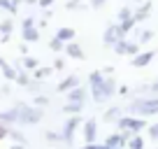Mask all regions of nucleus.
<instances>
[{
	"instance_id": "f257e3e1",
	"label": "nucleus",
	"mask_w": 158,
	"mask_h": 149,
	"mask_svg": "<svg viewBox=\"0 0 158 149\" xmlns=\"http://www.w3.org/2000/svg\"><path fill=\"white\" fill-rule=\"evenodd\" d=\"M89 91L95 105H105L116 96V82L112 77H105L102 70H93L89 74Z\"/></svg>"
},
{
	"instance_id": "f03ea898",
	"label": "nucleus",
	"mask_w": 158,
	"mask_h": 149,
	"mask_svg": "<svg viewBox=\"0 0 158 149\" xmlns=\"http://www.w3.org/2000/svg\"><path fill=\"white\" fill-rule=\"evenodd\" d=\"M128 112H133L135 117H158V96H153V98H144V96H137L135 100H130Z\"/></svg>"
},
{
	"instance_id": "7ed1b4c3",
	"label": "nucleus",
	"mask_w": 158,
	"mask_h": 149,
	"mask_svg": "<svg viewBox=\"0 0 158 149\" xmlns=\"http://www.w3.org/2000/svg\"><path fill=\"white\" fill-rule=\"evenodd\" d=\"M16 112H19V124L23 126H37L44 117V109L37 105H26V103H16Z\"/></svg>"
},
{
	"instance_id": "20e7f679",
	"label": "nucleus",
	"mask_w": 158,
	"mask_h": 149,
	"mask_svg": "<svg viewBox=\"0 0 158 149\" xmlns=\"http://www.w3.org/2000/svg\"><path fill=\"white\" fill-rule=\"evenodd\" d=\"M147 119L144 117H130V114H123L121 119L116 121V128L118 130H126V133L135 135V133H142V130H147Z\"/></svg>"
},
{
	"instance_id": "39448f33",
	"label": "nucleus",
	"mask_w": 158,
	"mask_h": 149,
	"mask_svg": "<svg viewBox=\"0 0 158 149\" xmlns=\"http://www.w3.org/2000/svg\"><path fill=\"white\" fill-rule=\"evenodd\" d=\"M126 37H128V33L121 28V23H112V26H107V28H105L102 42H105V47H114L116 42L126 40Z\"/></svg>"
},
{
	"instance_id": "423d86ee",
	"label": "nucleus",
	"mask_w": 158,
	"mask_h": 149,
	"mask_svg": "<svg viewBox=\"0 0 158 149\" xmlns=\"http://www.w3.org/2000/svg\"><path fill=\"white\" fill-rule=\"evenodd\" d=\"M81 126V119H79L77 114L74 117H68V121L63 124V130H60V138H63V142L65 144H72V140H74V130Z\"/></svg>"
},
{
	"instance_id": "0eeeda50",
	"label": "nucleus",
	"mask_w": 158,
	"mask_h": 149,
	"mask_svg": "<svg viewBox=\"0 0 158 149\" xmlns=\"http://www.w3.org/2000/svg\"><path fill=\"white\" fill-rule=\"evenodd\" d=\"M139 42H130L128 37H126V40H121V42H116V45L112 47L114 51H116L118 56H137L139 54Z\"/></svg>"
},
{
	"instance_id": "6e6552de",
	"label": "nucleus",
	"mask_w": 158,
	"mask_h": 149,
	"mask_svg": "<svg viewBox=\"0 0 158 149\" xmlns=\"http://www.w3.org/2000/svg\"><path fill=\"white\" fill-rule=\"evenodd\" d=\"M81 130H84V142L86 144H93V142H98V119L95 117H91V119H86L84 121V126H81Z\"/></svg>"
},
{
	"instance_id": "1a4fd4ad",
	"label": "nucleus",
	"mask_w": 158,
	"mask_h": 149,
	"mask_svg": "<svg viewBox=\"0 0 158 149\" xmlns=\"http://www.w3.org/2000/svg\"><path fill=\"white\" fill-rule=\"evenodd\" d=\"M89 98H91V91L84 89L81 84L74 86L72 91H68V93H65V100H68V103H84V105H86V100H89Z\"/></svg>"
},
{
	"instance_id": "9d476101",
	"label": "nucleus",
	"mask_w": 158,
	"mask_h": 149,
	"mask_svg": "<svg viewBox=\"0 0 158 149\" xmlns=\"http://www.w3.org/2000/svg\"><path fill=\"white\" fill-rule=\"evenodd\" d=\"M153 58H156V51H153V49L139 51L137 56H133V58H130V65H133V68H147V65L151 63Z\"/></svg>"
},
{
	"instance_id": "9b49d317",
	"label": "nucleus",
	"mask_w": 158,
	"mask_h": 149,
	"mask_svg": "<svg viewBox=\"0 0 158 149\" xmlns=\"http://www.w3.org/2000/svg\"><path fill=\"white\" fill-rule=\"evenodd\" d=\"M79 84H81V77H79V74H68V77H63V79L58 82L56 89H58L60 93H68V91H72L74 86H79Z\"/></svg>"
},
{
	"instance_id": "f8f14e48",
	"label": "nucleus",
	"mask_w": 158,
	"mask_h": 149,
	"mask_svg": "<svg viewBox=\"0 0 158 149\" xmlns=\"http://www.w3.org/2000/svg\"><path fill=\"white\" fill-rule=\"evenodd\" d=\"M130 140V133H126V130H118V133H112L107 140H105V144L107 147H126Z\"/></svg>"
},
{
	"instance_id": "ddd939ff",
	"label": "nucleus",
	"mask_w": 158,
	"mask_h": 149,
	"mask_svg": "<svg viewBox=\"0 0 158 149\" xmlns=\"http://www.w3.org/2000/svg\"><path fill=\"white\" fill-rule=\"evenodd\" d=\"M65 56H70V58H74V61H84V58H86L81 45H79V42H74V40L65 45Z\"/></svg>"
},
{
	"instance_id": "4468645a",
	"label": "nucleus",
	"mask_w": 158,
	"mask_h": 149,
	"mask_svg": "<svg viewBox=\"0 0 158 149\" xmlns=\"http://www.w3.org/2000/svg\"><path fill=\"white\" fill-rule=\"evenodd\" d=\"M123 114H126V109L118 107V105H114V107H109L107 112L102 114V121H105V124H116V121L121 119Z\"/></svg>"
},
{
	"instance_id": "2eb2a0df",
	"label": "nucleus",
	"mask_w": 158,
	"mask_h": 149,
	"mask_svg": "<svg viewBox=\"0 0 158 149\" xmlns=\"http://www.w3.org/2000/svg\"><path fill=\"white\" fill-rule=\"evenodd\" d=\"M0 72H2V77H5L7 82H16V74H19V70L14 68V65H10L2 56H0Z\"/></svg>"
},
{
	"instance_id": "dca6fc26",
	"label": "nucleus",
	"mask_w": 158,
	"mask_h": 149,
	"mask_svg": "<svg viewBox=\"0 0 158 149\" xmlns=\"http://www.w3.org/2000/svg\"><path fill=\"white\" fill-rule=\"evenodd\" d=\"M56 37H58L60 42H65V45H68V42H72L74 37H77V30H74L72 26H60V28L56 30Z\"/></svg>"
},
{
	"instance_id": "f3484780",
	"label": "nucleus",
	"mask_w": 158,
	"mask_h": 149,
	"mask_svg": "<svg viewBox=\"0 0 158 149\" xmlns=\"http://www.w3.org/2000/svg\"><path fill=\"white\" fill-rule=\"evenodd\" d=\"M0 124H7V126L19 124V112H16V107H12V109H2V112H0Z\"/></svg>"
},
{
	"instance_id": "a211bd4d",
	"label": "nucleus",
	"mask_w": 158,
	"mask_h": 149,
	"mask_svg": "<svg viewBox=\"0 0 158 149\" xmlns=\"http://www.w3.org/2000/svg\"><path fill=\"white\" fill-rule=\"evenodd\" d=\"M21 37H23V42H28V45H35V42H40V28L37 26L21 28Z\"/></svg>"
},
{
	"instance_id": "6ab92c4d",
	"label": "nucleus",
	"mask_w": 158,
	"mask_h": 149,
	"mask_svg": "<svg viewBox=\"0 0 158 149\" xmlns=\"http://www.w3.org/2000/svg\"><path fill=\"white\" fill-rule=\"evenodd\" d=\"M149 14H151V2H142L137 10H133V16L137 19V23H142L144 19H149Z\"/></svg>"
},
{
	"instance_id": "aec40b11",
	"label": "nucleus",
	"mask_w": 158,
	"mask_h": 149,
	"mask_svg": "<svg viewBox=\"0 0 158 149\" xmlns=\"http://www.w3.org/2000/svg\"><path fill=\"white\" fill-rule=\"evenodd\" d=\"M51 72H54V65H40V68L33 70V79L44 82L47 77H51Z\"/></svg>"
},
{
	"instance_id": "412c9836",
	"label": "nucleus",
	"mask_w": 158,
	"mask_h": 149,
	"mask_svg": "<svg viewBox=\"0 0 158 149\" xmlns=\"http://www.w3.org/2000/svg\"><path fill=\"white\" fill-rule=\"evenodd\" d=\"M81 109H84V103H68V100H65V105H63V109H60V112L74 117V114H79Z\"/></svg>"
},
{
	"instance_id": "4be33fe9",
	"label": "nucleus",
	"mask_w": 158,
	"mask_h": 149,
	"mask_svg": "<svg viewBox=\"0 0 158 149\" xmlns=\"http://www.w3.org/2000/svg\"><path fill=\"white\" fill-rule=\"evenodd\" d=\"M128 149H144V138L139 133H135V135H130V140H128V144H126Z\"/></svg>"
},
{
	"instance_id": "5701e85b",
	"label": "nucleus",
	"mask_w": 158,
	"mask_h": 149,
	"mask_svg": "<svg viewBox=\"0 0 158 149\" xmlns=\"http://www.w3.org/2000/svg\"><path fill=\"white\" fill-rule=\"evenodd\" d=\"M21 65H23V70H30L33 72L35 68H40V63H37V58H33V56H21Z\"/></svg>"
},
{
	"instance_id": "b1692460",
	"label": "nucleus",
	"mask_w": 158,
	"mask_h": 149,
	"mask_svg": "<svg viewBox=\"0 0 158 149\" xmlns=\"http://www.w3.org/2000/svg\"><path fill=\"white\" fill-rule=\"evenodd\" d=\"M10 140H12V142H16V144H26V147H28V138H26L21 130L10 128Z\"/></svg>"
},
{
	"instance_id": "393cba45",
	"label": "nucleus",
	"mask_w": 158,
	"mask_h": 149,
	"mask_svg": "<svg viewBox=\"0 0 158 149\" xmlns=\"http://www.w3.org/2000/svg\"><path fill=\"white\" fill-rule=\"evenodd\" d=\"M30 82H33V74H28V70H21V72L16 74V84L19 86H28Z\"/></svg>"
},
{
	"instance_id": "a878e982",
	"label": "nucleus",
	"mask_w": 158,
	"mask_h": 149,
	"mask_svg": "<svg viewBox=\"0 0 158 149\" xmlns=\"http://www.w3.org/2000/svg\"><path fill=\"white\" fill-rule=\"evenodd\" d=\"M130 16H133V10H130L128 5H126V7H121V10L116 12V19H118L116 23H123V21H128Z\"/></svg>"
},
{
	"instance_id": "bb28decb",
	"label": "nucleus",
	"mask_w": 158,
	"mask_h": 149,
	"mask_svg": "<svg viewBox=\"0 0 158 149\" xmlns=\"http://www.w3.org/2000/svg\"><path fill=\"white\" fill-rule=\"evenodd\" d=\"M49 49H51V51H56V54H60V51H65V42H60L58 37L54 35V37L49 40Z\"/></svg>"
},
{
	"instance_id": "cd10ccee",
	"label": "nucleus",
	"mask_w": 158,
	"mask_h": 149,
	"mask_svg": "<svg viewBox=\"0 0 158 149\" xmlns=\"http://www.w3.org/2000/svg\"><path fill=\"white\" fill-rule=\"evenodd\" d=\"M12 30H14V21L12 19L0 21V35H12Z\"/></svg>"
},
{
	"instance_id": "c85d7f7f",
	"label": "nucleus",
	"mask_w": 158,
	"mask_h": 149,
	"mask_svg": "<svg viewBox=\"0 0 158 149\" xmlns=\"http://www.w3.org/2000/svg\"><path fill=\"white\" fill-rule=\"evenodd\" d=\"M151 40H153V30H139V35H137L139 45H147V42H151Z\"/></svg>"
},
{
	"instance_id": "c756f323",
	"label": "nucleus",
	"mask_w": 158,
	"mask_h": 149,
	"mask_svg": "<svg viewBox=\"0 0 158 149\" xmlns=\"http://www.w3.org/2000/svg\"><path fill=\"white\" fill-rule=\"evenodd\" d=\"M49 103H51V100H49V96H40V93H37V96L33 98V105H37V107H42V109H44Z\"/></svg>"
},
{
	"instance_id": "7c9ffc66",
	"label": "nucleus",
	"mask_w": 158,
	"mask_h": 149,
	"mask_svg": "<svg viewBox=\"0 0 158 149\" xmlns=\"http://www.w3.org/2000/svg\"><path fill=\"white\" fill-rule=\"evenodd\" d=\"M147 135L153 140V142H158V121H153L151 126H147Z\"/></svg>"
},
{
	"instance_id": "2f4dec72",
	"label": "nucleus",
	"mask_w": 158,
	"mask_h": 149,
	"mask_svg": "<svg viewBox=\"0 0 158 149\" xmlns=\"http://www.w3.org/2000/svg\"><path fill=\"white\" fill-rule=\"evenodd\" d=\"M135 26H137V19H135V16H130L128 21H123V23H121V28H123L126 33H130V30H135Z\"/></svg>"
},
{
	"instance_id": "473e14b6",
	"label": "nucleus",
	"mask_w": 158,
	"mask_h": 149,
	"mask_svg": "<svg viewBox=\"0 0 158 149\" xmlns=\"http://www.w3.org/2000/svg\"><path fill=\"white\" fill-rule=\"evenodd\" d=\"M44 138L49 140V142H63V138H60V133H51V130H47Z\"/></svg>"
},
{
	"instance_id": "72a5a7b5",
	"label": "nucleus",
	"mask_w": 158,
	"mask_h": 149,
	"mask_svg": "<svg viewBox=\"0 0 158 149\" xmlns=\"http://www.w3.org/2000/svg\"><path fill=\"white\" fill-rule=\"evenodd\" d=\"M65 10H81V0H68Z\"/></svg>"
},
{
	"instance_id": "f704fd0d",
	"label": "nucleus",
	"mask_w": 158,
	"mask_h": 149,
	"mask_svg": "<svg viewBox=\"0 0 158 149\" xmlns=\"http://www.w3.org/2000/svg\"><path fill=\"white\" fill-rule=\"evenodd\" d=\"M10 128H12V126L0 124V140H7V138H10Z\"/></svg>"
},
{
	"instance_id": "c9c22d12",
	"label": "nucleus",
	"mask_w": 158,
	"mask_h": 149,
	"mask_svg": "<svg viewBox=\"0 0 158 149\" xmlns=\"http://www.w3.org/2000/svg\"><path fill=\"white\" fill-rule=\"evenodd\" d=\"M105 2H107V0H89V7H91V10H100Z\"/></svg>"
},
{
	"instance_id": "e433bc0d",
	"label": "nucleus",
	"mask_w": 158,
	"mask_h": 149,
	"mask_svg": "<svg viewBox=\"0 0 158 149\" xmlns=\"http://www.w3.org/2000/svg\"><path fill=\"white\" fill-rule=\"evenodd\" d=\"M30 26H35V16H26L21 21V28H30Z\"/></svg>"
},
{
	"instance_id": "4c0bfd02",
	"label": "nucleus",
	"mask_w": 158,
	"mask_h": 149,
	"mask_svg": "<svg viewBox=\"0 0 158 149\" xmlns=\"http://www.w3.org/2000/svg\"><path fill=\"white\" fill-rule=\"evenodd\" d=\"M54 70H65V61L60 58V56H56V61H54Z\"/></svg>"
},
{
	"instance_id": "58836bf2",
	"label": "nucleus",
	"mask_w": 158,
	"mask_h": 149,
	"mask_svg": "<svg viewBox=\"0 0 158 149\" xmlns=\"http://www.w3.org/2000/svg\"><path fill=\"white\" fill-rule=\"evenodd\" d=\"M116 93H118V96H123V98H126V96H130V89H128L126 84H121V86L116 89Z\"/></svg>"
},
{
	"instance_id": "ea45409f",
	"label": "nucleus",
	"mask_w": 158,
	"mask_h": 149,
	"mask_svg": "<svg viewBox=\"0 0 158 149\" xmlns=\"http://www.w3.org/2000/svg\"><path fill=\"white\" fill-rule=\"evenodd\" d=\"M54 2H56V0H37V5L42 7V10H47V7H51V5H54Z\"/></svg>"
},
{
	"instance_id": "a19ab883",
	"label": "nucleus",
	"mask_w": 158,
	"mask_h": 149,
	"mask_svg": "<svg viewBox=\"0 0 158 149\" xmlns=\"http://www.w3.org/2000/svg\"><path fill=\"white\" fill-rule=\"evenodd\" d=\"M19 51H21V54H28V42H21V45H19Z\"/></svg>"
},
{
	"instance_id": "79ce46f5",
	"label": "nucleus",
	"mask_w": 158,
	"mask_h": 149,
	"mask_svg": "<svg viewBox=\"0 0 158 149\" xmlns=\"http://www.w3.org/2000/svg\"><path fill=\"white\" fill-rule=\"evenodd\" d=\"M10 37H12V35H0V42H2V45H7V42H10Z\"/></svg>"
},
{
	"instance_id": "37998d69",
	"label": "nucleus",
	"mask_w": 158,
	"mask_h": 149,
	"mask_svg": "<svg viewBox=\"0 0 158 149\" xmlns=\"http://www.w3.org/2000/svg\"><path fill=\"white\" fill-rule=\"evenodd\" d=\"M10 149H28V147H26V144H16V142H14V144H12Z\"/></svg>"
},
{
	"instance_id": "c03bdc74",
	"label": "nucleus",
	"mask_w": 158,
	"mask_h": 149,
	"mask_svg": "<svg viewBox=\"0 0 158 149\" xmlns=\"http://www.w3.org/2000/svg\"><path fill=\"white\" fill-rule=\"evenodd\" d=\"M151 91H153V93H158V79L151 82Z\"/></svg>"
},
{
	"instance_id": "a18cd8bd",
	"label": "nucleus",
	"mask_w": 158,
	"mask_h": 149,
	"mask_svg": "<svg viewBox=\"0 0 158 149\" xmlns=\"http://www.w3.org/2000/svg\"><path fill=\"white\" fill-rule=\"evenodd\" d=\"M26 5H37V0H23Z\"/></svg>"
},
{
	"instance_id": "49530a36",
	"label": "nucleus",
	"mask_w": 158,
	"mask_h": 149,
	"mask_svg": "<svg viewBox=\"0 0 158 149\" xmlns=\"http://www.w3.org/2000/svg\"><path fill=\"white\" fill-rule=\"evenodd\" d=\"M107 149H128V147H107Z\"/></svg>"
},
{
	"instance_id": "de8ad7c7",
	"label": "nucleus",
	"mask_w": 158,
	"mask_h": 149,
	"mask_svg": "<svg viewBox=\"0 0 158 149\" xmlns=\"http://www.w3.org/2000/svg\"><path fill=\"white\" fill-rule=\"evenodd\" d=\"M137 2H142V0H137Z\"/></svg>"
},
{
	"instance_id": "09e8293b",
	"label": "nucleus",
	"mask_w": 158,
	"mask_h": 149,
	"mask_svg": "<svg viewBox=\"0 0 158 149\" xmlns=\"http://www.w3.org/2000/svg\"><path fill=\"white\" fill-rule=\"evenodd\" d=\"M81 149H86V147H81Z\"/></svg>"
},
{
	"instance_id": "8fccbe9b",
	"label": "nucleus",
	"mask_w": 158,
	"mask_h": 149,
	"mask_svg": "<svg viewBox=\"0 0 158 149\" xmlns=\"http://www.w3.org/2000/svg\"><path fill=\"white\" fill-rule=\"evenodd\" d=\"M156 149H158V147H156Z\"/></svg>"
},
{
	"instance_id": "3c124183",
	"label": "nucleus",
	"mask_w": 158,
	"mask_h": 149,
	"mask_svg": "<svg viewBox=\"0 0 158 149\" xmlns=\"http://www.w3.org/2000/svg\"><path fill=\"white\" fill-rule=\"evenodd\" d=\"M156 96H158V93H156Z\"/></svg>"
}]
</instances>
